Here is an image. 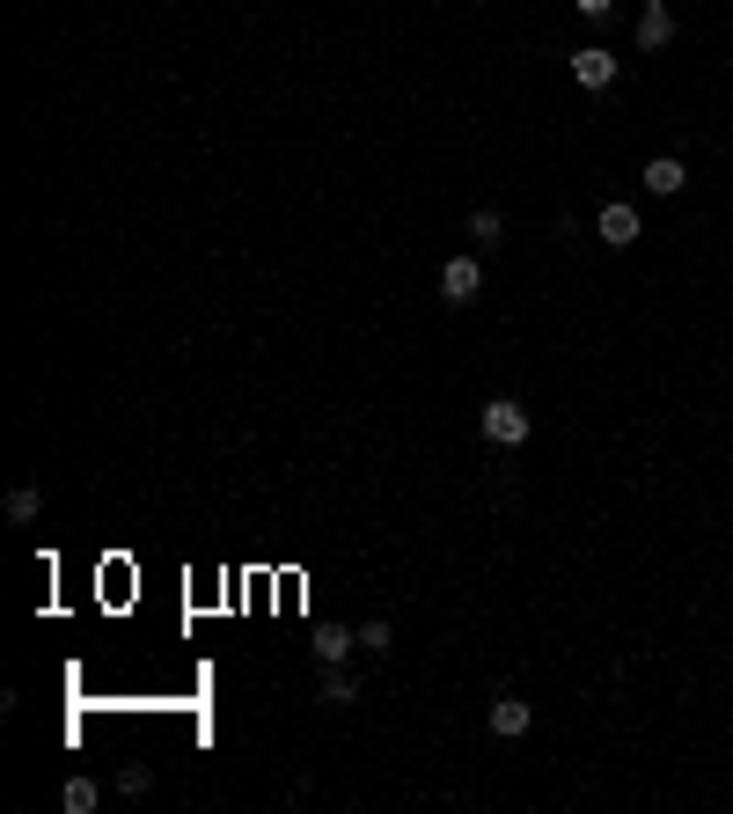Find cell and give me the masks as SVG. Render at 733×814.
I'll list each match as a JSON object with an SVG mask.
<instances>
[{
    "instance_id": "obj_1",
    "label": "cell",
    "mask_w": 733,
    "mask_h": 814,
    "mask_svg": "<svg viewBox=\"0 0 733 814\" xmlns=\"http://www.w3.org/2000/svg\"><path fill=\"white\" fill-rule=\"evenodd\" d=\"M477 433H485L491 447H521L528 441V411H521L513 396H491L485 411H477Z\"/></svg>"
},
{
    "instance_id": "obj_2",
    "label": "cell",
    "mask_w": 733,
    "mask_h": 814,
    "mask_svg": "<svg viewBox=\"0 0 733 814\" xmlns=\"http://www.w3.org/2000/svg\"><path fill=\"white\" fill-rule=\"evenodd\" d=\"M477 294H485V265H477V257H447V265H440V301H447V309H469Z\"/></svg>"
},
{
    "instance_id": "obj_3",
    "label": "cell",
    "mask_w": 733,
    "mask_h": 814,
    "mask_svg": "<svg viewBox=\"0 0 733 814\" xmlns=\"http://www.w3.org/2000/svg\"><path fill=\"white\" fill-rule=\"evenodd\" d=\"M572 81H580L586 96H602L616 81V51H602V45H586V51H572Z\"/></svg>"
},
{
    "instance_id": "obj_4",
    "label": "cell",
    "mask_w": 733,
    "mask_h": 814,
    "mask_svg": "<svg viewBox=\"0 0 733 814\" xmlns=\"http://www.w3.org/2000/svg\"><path fill=\"white\" fill-rule=\"evenodd\" d=\"M594 228H602V243H609V249H631L638 235H645V228H638V213L624 206V198H616V206H602V221H594Z\"/></svg>"
},
{
    "instance_id": "obj_5",
    "label": "cell",
    "mask_w": 733,
    "mask_h": 814,
    "mask_svg": "<svg viewBox=\"0 0 733 814\" xmlns=\"http://www.w3.org/2000/svg\"><path fill=\"white\" fill-rule=\"evenodd\" d=\"M309 646H316V661H323V667H345V653H360V631H345V624H323Z\"/></svg>"
},
{
    "instance_id": "obj_6",
    "label": "cell",
    "mask_w": 733,
    "mask_h": 814,
    "mask_svg": "<svg viewBox=\"0 0 733 814\" xmlns=\"http://www.w3.org/2000/svg\"><path fill=\"white\" fill-rule=\"evenodd\" d=\"M528 726H536V712H528L521 697H499V705H491V734H499V741H521Z\"/></svg>"
},
{
    "instance_id": "obj_7",
    "label": "cell",
    "mask_w": 733,
    "mask_h": 814,
    "mask_svg": "<svg viewBox=\"0 0 733 814\" xmlns=\"http://www.w3.org/2000/svg\"><path fill=\"white\" fill-rule=\"evenodd\" d=\"M689 184V170L683 162H675V154H653V162H645V191H660V198H675Z\"/></svg>"
},
{
    "instance_id": "obj_8",
    "label": "cell",
    "mask_w": 733,
    "mask_h": 814,
    "mask_svg": "<svg viewBox=\"0 0 733 814\" xmlns=\"http://www.w3.org/2000/svg\"><path fill=\"white\" fill-rule=\"evenodd\" d=\"M667 37H675V15H667V8H660V0H653V8L638 15V51H660V45H667Z\"/></svg>"
},
{
    "instance_id": "obj_9",
    "label": "cell",
    "mask_w": 733,
    "mask_h": 814,
    "mask_svg": "<svg viewBox=\"0 0 733 814\" xmlns=\"http://www.w3.org/2000/svg\"><path fill=\"white\" fill-rule=\"evenodd\" d=\"M316 697H323V705H352V697H360V690H352V675H345V667H323Z\"/></svg>"
},
{
    "instance_id": "obj_10",
    "label": "cell",
    "mask_w": 733,
    "mask_h": 814,
    "mask_svg": "<svg viewBox=\"0 0 733 814\" xmlns=\"http://www.w3.org/2000/svg\"><path fill=\"white\" fill-rule=\"evenodd\" d=\"M59 800H67V814H96V778H67V792H59Z\"/></svg>"
},
{
    "instance_id": "obj_11",
    "label": "cell",
    "mask_w": 733,
    "mask_h": 814,
    "mask_svg": "<svg viewBox=\"0 0 733 814\" xmlns=\"http://www.w3.org/2000/svg\"><path fill=\"white\" fill-rule=\"evenodd\" d=\"M469 243H499V213H491V206L469 213Z\"/></svg>"
},
{
    "instance_id": "obj_12",
    "label": "cell",
    "mask_w": 733,
    "mask_h": 814,
    "mask_svg": "<svg viewBox=\"0 0 733 814\" xmlns=\"http://www.w3.org/2000/svg\"><path fill=\"white\" fill-rule=\"evenodd\" d=\"M8 521H37V492H30V485L8 492Z\"/></svg>"
},
{
    "instance_id": "obj_13",
    "label": "cell",
    "mask_w": 733,
    "mask_h": 814,
    "mask_svg": "<svg viewBox=\"0 0 733 814\" xmlns=\"http://www.w3.org/2000/svg\"><path fill=\"white\" fill-rule=\"evenodd\" d=\"M360 653H389V624H382V617L360 624Z\"/></svg>"
},
{
    "instance_id": "obj_14",
    "label": "cell",
    "mask_w": 733,
    "mask_h": 814,
    "mask_svg": "<svg viewBox=\"0 0 733 814\" xmlns=\"http://www.w3.org/2000/svg\"><path fill=\"white\" fill-rule=\"evenodd\" d=\"M118 792H125V800H140V792H147V764H125L118 770Z\"/></svg>"
},
{
    "instance_id": "obj_15",
    "label": "cell",
    "mask_w": 733,
    "mask_h": 814,
    "mask_svg": "<svg viewBox=\"0 0 733 814\" xmlns=\"http://www.w3.org/2000/svg\"><path fill=\"white\" fill-rule=\"evenodd\" d=\"M609 8H616V0H580V15H586V23H602Z\"/></svg>"
}]
</instances>
